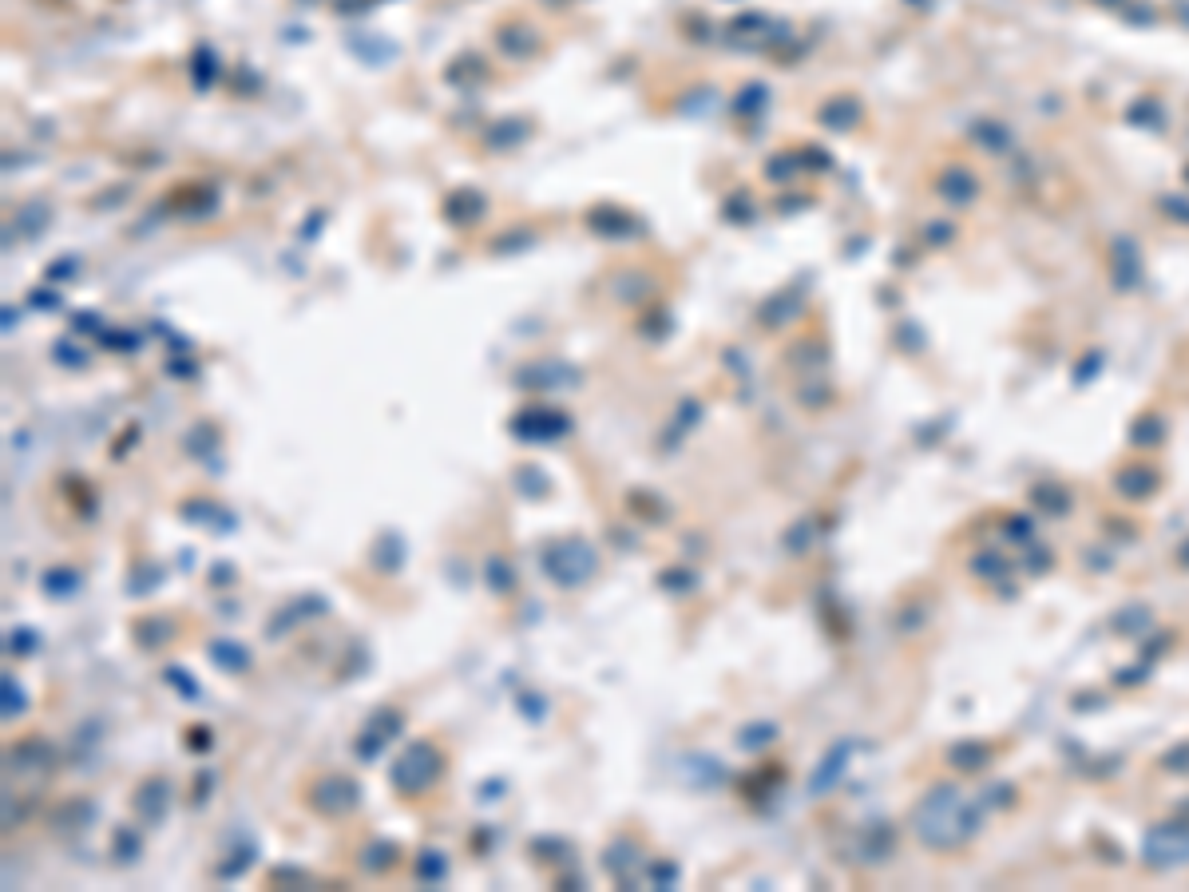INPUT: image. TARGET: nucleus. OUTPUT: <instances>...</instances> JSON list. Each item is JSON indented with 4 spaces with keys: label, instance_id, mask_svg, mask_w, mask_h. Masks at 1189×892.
Returning a JSON list of instances; mask_svg holds the SVG:
<instances>
[{
    "label": "nucleus",
    "instance_id": "1",
    "mask_svg": "<svg viewBox=\"0 0 1189 892\" xmlns=\"http://www.w3.org/2000/svg\"><path fill=\"white\" fill-rule=\"evenodd\" d=\"M440 774V754L429 742H417L401 754V762L393 766V785L405 793V797H417L421 789H429Z\"/></svg>",
    "mask_w": 1189,
    "mask_h": 892
},
{
    "label": "nucleus",
    "instance_id": "2",
    "mask_svg": "<svg viewBox=\"0 0 1189 892\" xmlns=\"http://www.w3.org/2000/svg\"><path fill=\"white\" fill-rule=\"evenodd\" d=\"M547 567L555 571V567H571V579L567 583H579V579H587L591 575V567H595V556L583 548V544H559V548H551L547 552Z\"/></svg>",
    "mask_w": 1189,
    "mask_h": 892
}]
</instances>
